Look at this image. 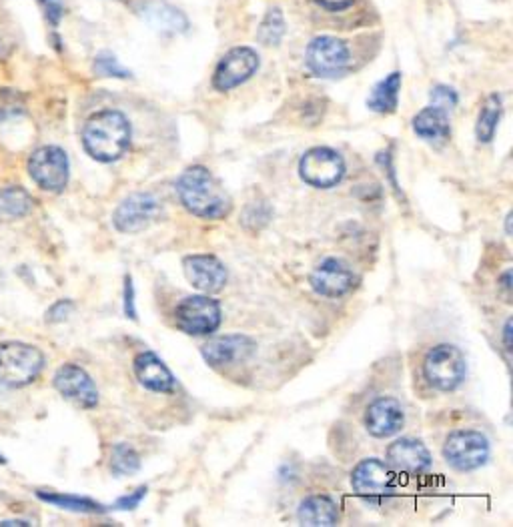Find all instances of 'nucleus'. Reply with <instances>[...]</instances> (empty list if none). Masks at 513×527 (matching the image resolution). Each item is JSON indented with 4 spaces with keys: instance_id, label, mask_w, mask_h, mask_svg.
<instances>
[{
    "instance_id": "1",
    "label": "nucleus",
    "mask_w": 513,
    "mask_h": 527,
    "mask_svg": "<svg viewBox=\"0 0 513 527\" xmlns=\"http://www.w3.org/2000/svg\"><path fill=\"white\" fill-rule=\"evenodd\" d=\"M177 193L183 207L199 219L219 221L225 219L233 209V201L229 193L215 179V175L203 165L189 167L179 177Z\"/></svg>"
},
{
    "instance_id": "2",
    "label": "nucleus",
    "mask_w": 513,
    "mask_h": 527,
    "mask_svg": "<svg viewBox=\"0 0 513 527\" xmlns=\"http://www.w3.org/2000/svg\"><path fill=\"white\" fill-rule=\"evenodd\" d=\"M131 123L119 111H99L83 127V147L99 163L121 159L131 147Z\"/></svg>"
},
{
    "instance_id": "3",
    "label": "nucleus",
    "mask_w": 513,
    "mask_h": 527,
    "mask_svg": "<svg viewBox=\"0 0 513 527\" xmlns=\"http://www.w3.org/2000/svg\"><path fill=\"white\" fill-rule=\"evenodd\" d=\"M45 367V355L41 349L21 341L0 343V385L25 387L31 385Z\"/></svg>"
},
{
    "instance_id": "4",
    "label": "nucleus",
    "mask_w": 513,
    "mask_h": 527,
    "mask_svg": "<svg viewBox=\"0 0 513 527\" xmlns=\"http://www.w3.org/2000/svg\"><path fill=\"white\" fill-rule=\"evenodd\" d=\"M423 375L431 387L439 391H453L467 375L465 355L455 345L441 343L425 355Z\"/></svg>"
},
{
    "instance_id": "5",
    "label": "nucleus",
    "mask_w": 513,
    "mask_h": 527,
    "mask_svg": "<svg viewBox=\"0 0 513 527\" xmlns=\"http://www.w3.org/2000/svg\"><path fill=\"white\" fill-rule=\"evenodd\" d=\"M351 485L367 505L379 507L395 493V473L387 463L369 457L357 463L353 469Z\"/></svg>"
},
{
    "instance_id": "6",
    "label": "nucleus",
    "mask_w": 513,
    "mask_h": 527,
    "mask_svg": "<svg viewBox=\"0 0 513 527\" xmlns=\"http://www.w3.org/2000/svg\"><path fill=\"white\" fill-rule=\"evenodd\" d=\"M221 305L209 295L185 297L175 307V323L187 335H209L221 325Z\"/></svg>"
},
{
    "instance_id": "7",
    "label": "nucleus",
    "mask_w": 513,
    "mask_h": 527,
    "mask_svg": "<svg viewBox=\"0 0 513 527\" xmlns=\"http://www.w3.org/2000/svg\"><path fill=\"white\" fill-rule=\"evenodd\" d=\"M445 461L457 471H473L487 463L489 441L483 433L473 429L453 431L443 445Z\"/></svg>"
},
{
    "instance_id": "8",
    "label": "nucleus",
    "mask_w": 513,
    "mask_h": 527,
    "mask_svg": "<svg viewBox=\"0 0 513 527\" xmlns=\"http://www.w3.org/2000/svg\"><path fill=\"white\" fill-rule=\"evenodd\" d=\"M299 175L311 187L331 189L345 177V161L329 147H313L301 157Z\"/></svg>"
},
{
    "instance_id": "9",
    "label": "nucleus",
    "mask_w": 513,
    "mask_h": 527,
    "mask_svg": "<svg viewBox=\"0 0 513 527\" xmlns=\"http://www.w3.org/2000/svg\"><path fill=\"white\" fill-rule=\"evenodd\" d=\"M29 175L49 193H61L69 183V157L61 147L47 145L29 159Z\"/></svg>"
},
{
    "instance_id": "10",
    "label": "nucleus",
    "mask_w": 513,
    "mask_h": 527,
    "mask_svg": "<svg viewBox=\"0 0 513 527\" xmlns=\"http://www.w3.org/2000/svg\"><path fill=\"white\" fill-rule=\"evenodd\" d=\"M351 61L347 45L337 37H315L305 51V63L309 71L321 79H331L341 75Z\"/></svg>"
},
{
    "instance_id": "11",
    "label": "nucleus",
    "mask_w": 513,
    "mask_h": 527,
    "mask_svg": "<svg viewBox=\"0 0 513 527\" xmlns=\"http://www.w3.org/2000/svg\"><path fill=\"white\" fill-rule=\"evenodd\" d=\"M259 69V55L249 47L231 49L217 65L213 87L221 93L233 91L247 83Z\"/></svg>"
},
{
    "instance_id": "12",
    "label": "nucleus",
    "mask_w": 513,
    "mask_h": 527,
    "mask_svg": "<svg viewBox=\"0 0 513 527\" xmlns=\"http://www.w3.org/2000/svg\"><path fill=\"white\" fill-rule=\"evenodd\" d=\"M159 215L161 205L151 193H133L117 207L113 225L121 233H139L153 225Z\"/></svg>"
},
{
    "instance_id": "13",
    "label": "nucleus",
    "mask_w": 513,
    "mask_h": 527,
    "mask_svg": "<svg viewBox=\"0 0 513 527\" xmlns=\"http://www.w3.org/2000/svg\"><path fill=\"white\" fill-rule=\"evenodd\" d=\"M309 283L317 295L337 299L355 289L357 275L345 261L329 257L313 269Z\"/></svg>"
},
{
    "instance_id": "14",
    "label": "nucleus",
    "mask_w": 513,
    "mask_h": 527,
    "mask_svg": "<svg viewBox=\"0 0 513 527\" xmlns=\"http://www.w3.org/2000/svg\"><path fill=\"white\" fill-rule=\"evenodd\" d=\"M55 387L57 391L71 403L83 409H93L99 403V391L91 375L75 365V363H65L57 373H55Z\"/></svg>"
},
{
    "instance_id": "15",
    "label": "nucleus",
    "mask_w": 513,
    "mask_h": 527,
    "mask_svg": "<svg viewBox=\"0 0 513 527\" xmlns=\"http://www.w3.org/2000/svg\"><path fill=\"white\" fill-rule=\"evenodd\" d=\"M183 267L189 283L207 295L219 293L227 285L229 273L215 255H189L185 257Z\"/></svg>"
},
{
    "instance_id": "16",
    "label": "nucleus",
    "mask_w": 513,
    "mask_h": 527,
    "mask_svg": "<svg viewBox=\"0 0 513 527\" xmlns=\"http://www.w3.org/2000/svg\"><path fill=\"white\" fill-rule=\"evenodd\" d=\"M405 413L397 399L379 397L365 411V427L373 437L385 439L403 429Z\"/></svg>"
},
{
    "instance_id": "17",
    "label": "nucleus",
    "mask_w": 513,
    "mask_h": 527,
    "mask_svg": "<svg viewBox=\"0 0 513 527\" xmlns=\"http://www.w3.org/2000/svg\"><path fill=\"white\" fill-rule=\"evenodd\" d=\"M387 463L395 471L407 475H419L431 467V453L419 439L401 437L389 445Z\"/></svg>"
},
{
    "instance_id": "18",
    "label": "nucleus",
    "mask_w": 513,
    "mask_h": 527,
    "mask_svg": "<svg viewBox=\"0 0 513 527\" xmlns=\"http://www.w3.org/2000/svg\"><path fill=\"white\" fill-rule=\"evenodd\" d=\"M135 367V375L139 379V383L155 393H173L177 387L175 375L171 373V369L165 365V361L155 355L153 351H143L135 357L133 361Z\"/></svg>"
},
{
    "instance_id": "19",
    "label": "nucleus",
    "mask_w": 513,
    "mask_h": 527,
    "mask_svg": "<svg viewBox=\"0 0 513 527\" xmlns=\"http://www.w3.org/2000/svg\"><path fill=\"white\" fill-rule=\"evenodd\" d=\"M255 351V343L247 335H221L203 345L201 353L213 367L231 365L247 359Z\"/></svg>"
},
{
    "instance_id": "20",
    "label": "nucleus",
    "mask_w": 513,
    "mask_h": 527,
    "mask_svg": "<svg viewBox=\"0 0 513 527\" xmlns=\"http://www.w3.org/2000/svg\"><path fill=\"white\" fill-rule=\"evenodd\" d=\"M413 131L427 143H435L441 145L449 139L451 135V125H449V117L447 111L439 109V107H425L423 111H419L413 119Z\"/></svg>"
},
{
    "instance_id": "21",
    "label": "nucleus",
    "mask_w": 513,
    "mask_h": 527,
    "mask_svg": "<svg viewBox=\"0 0 513 527\" xmlns=\"http://www.w3.org/2000/svg\"><path fill=\"white\" fill-rule=\"evenodd\" d=\"M299 521L311 527H329L337 525L339 509L337 503L327 495H311L301 501L299 505Z\"/></svg>"
},
{
    "instance_id": "22",
    "label": "nucleus",
    "mask_w": 513,
    "mask_h": 527,
    "mask_svg": "<svg viewBox=\"0 0 513 527\" xmlns=\"http://www.w3.org/2000/svg\"><path fill=\"white\" fill-rule=\"evenodd\" d=\"M399 91H401V73H391L373 87V91L367 99V107L373 113L389 115L397 109Z\"/></svg>"
},
{
    "instance_id": "23",
    "label": "nucleus",
    "mask_w": 513,
    "mask_h": 527,
    "mask_svg": "<svg viewBox=\"0 0 513 527\" xmlns=\"http://www.w3.org/2000/svg\"><path fill=\"white\" fill-rule=\"evenodd\" d=\"M35 207L33 197L23 187H5L0 189V217L5 219H23Z\"/></svg>"
},
{
    "instance_id": "24",
    "label": "nucleus",
    "mask_w": 513,
    "mask_h": 527,
    "mask_svg": "<svg viewBox=\"0 0 513 527\" xmlns=\"http://www.w3.org/2000/svg\"><path fill=\"white\" fill-rule=\"evenodd\" d=\"M503 115V103L499 95H489L479 111L477 125H475V135L479 143H489L495 137L497 125Z\"/></svg>"
},
{
    "instance_id": "25",
    "label": "nucleus",
    "mask_w": 513,
    "mask_h": 527,
    "mask_svg": "<svg viewBox=\"0 0 513 527\" xmlns=\"http://www.w3.org/2000/svg\"><path fill=\"white\" fill-rule=\"evenodd\" d=\"M39 497L47 503H53L57 507L63 509H71V511H81V513H103L105 507L89 497H81V495H69V493H47V491H39Z\"/></svg>"
},
{
    "instance_id": "26",
    "label": "nucleus",
    "mask_w": 513,
    "mask_h": 527,
    "mask_svg": "<svg viewBox=\"0 0 513 527\" xmlns=\"http://www.w3.org/2000/svg\"><path fill=\"white\" fill-rule=\"evenodd\" d=\"M139 469H141L139 453L127 443H117L111 451V471L117 477H123V475H133Z\"/></svg>"
},
{
    "instance_id": "27",
    "label": "nucleus",
    "mask_w": 513,
    "mask_h": 527,
    "mask_svg": "<svg viewBox=\"0 0 513 527\" xmlns=\"http://www.w3.org/2000/svg\"><path fill=\"white\" fill-rule=\"evenodd\" d=\"M283 35H285V17L279 9H271L259 27V41L273 47L283 41Z\"/></svg>"
},
{
    "instance_id": "28",
    "label": "nucleus",
    "mask_w": 513,
    "mask_h": 527,
    "mask_svg": "<svg viewBox=\"0 0 513 527\" xmlns=\"http://www.w3.org/2000/svg\"><path fill=\"white\" fill-rule=\"evenodd\" d=\"M431 105L433 107H439L443 111L447 109H453L457 105V93L451 89V87H445V85H437L431 89Z\"/></svg>"
},
{
    "instance_id": "29",
    "label": "nucleus",
    "mask_w": 513,
    "mask_h": 527,
    "mask_svg": "<svg viewBox=\"0 0 513 527\" xmlns=\"http://www.w3.org/2000/svg\"><path fill=\"white\" fill-rule=\"evenodd\" d=\"M95 69H97V73H101L105 77H129V73L117 63V59L113 55H107V53H103L95 61Z\"/></svg>"
},
{
    "instance_id": "30",
    "label": "nucleus",
    "mask_w": 513,
    "mask_h": 527,
    "mask_svg": "<svg viewBox=\"0 0 513 527\" xmlns=\"http://www.w3.org/2000/svg\"><path fill=\"white\" fill-rule=\"evenodd\" d=\"M37 3L43 7V13H45V19L57 27L63 19V3L61 0H37Z\"/></svg>"
},
{
    "instance_id": "31",
    "label": "nucleus",
    "mask_w": 513,
    "mask_h": 527,
    "mask_svg": "<svg viewBox=\"0 0 513 527\" xmlns=\"http://www.w3.org/2000/svg\"><path fill=\"white\" fill-rule=\"evenodd\" d=\"M75 305L69 301V299H63V301H57L49 311H47V321L49 323H61L65 321L71 313H73Z\"/></svg>"
},
{
    "instance_id": "32",
    "label": "nucleus",
    "mask_w": 513,
    "mask_h": 527,
    "mask_svg": "<svg viewBox=\"0 0 513 527\" xmlns=\"http://www.w3.org/2000/svg\"><path fill=\"white\" fill-rule=\"evenodd\" d=\"M145 495H147V487L141 485V487H137L131 495H125V497L117 499L115 507H117V509H135V507H139V503L143 501Z\"/></svg>"
},
{
    "instance_id": "33",
    "label": "nucleus",
    "mask_w": 513,
    "mask_h": 527,
    "mask_svg": "<svg viewBox=\"0 0 513 527\" xmlns=\"http://www.w3.org/2000/svg\"><path fill=\"white\" fill-rule=\"evenodd\" d=\"M125 315L131 319H137V309H135V287L133 279L127 275L125 277Z\"/></svg>"
},
{
    "instance_id": "34",
    "label": "nucleus",
    "mask_w": 513,
    "mask_h": 527,
    "mask_svg": "<svg viewBox=\"0 0 513 527\" xmlns=\"http://www.w3.org/2000/svg\"><path fill=\"white\" fill-rule=\"evenodd\" d=\"M315 3L325 9V11H331V13H339V11H345L349 9L355 0H315Z\"/></svg>"
},
{
    "instance_id": "35",
    "label": "nucleus",
    "mask_w": 513,
    "mask_h": 527,
    "mask_svg": "<svg viewBox=\"0 0 513 527\" xmlns=\"http://www.w3.org/2000/svg\"><path fill=\"white\" fill-rule=\"evenodd\" d=\"M497 285H499L501 291L505 293V301H509V297H511V271H505V273L501 275V279H499Z\"/></svg>"
},
{
    "instance_id": "36",
    "label": "nucleus",
    "mask_w": 513,
    "mask_h": 527,
    "mask_svg": "<svg viewBox=\"0 0 513 527\" xmlns=\"http://www.w3.org/2000/svg\"><path fill=\"white\" fill-rule=\"evenodd\" d=\"M511 319L505 321V327H503V345H505V351H511Z\"/></svg>"
},
{
    "instance_id": "37",
    "label": "nucleus",
    "mask_w": 513,
    "mask_h": 527,
    "mask_svg": "<svg viewBox=\"0 0 513 527\" xmlns=\"http://www.w3.org/2000/svg\"><path fill=\"white\" fill-rule=\"evenodd\" d=\"M0 525H33V523L23 521V519H7V521H0Z\"/></svg>"
},
{
    "instance_id": "38",
    "label": "nucleus",
    "mask_w": 513,
    "mask_h": 527,
    "mask_svg": "<svg viewBox=\"0 0 513 527\" xmlns=\"http://www.w3.org/2000/svg\"><path fill=\"white\" fill-rule=\"evenodd\" d=\"M509 223H511V213H507V217H505V233H507V235H511V227H509Z\"/></svg>"
},
{
    "instance_id": "39",
    "label": "nucleus",
    "mask_w": 513,
    "mask_h": 527,
    "mask_svg": "<svg viewBox=\"0 0 513 527\" xmlns=\"http://www.w3.org/2000/svg\"><path fill=\"white\" fill-rule=\"evenodd\" d=\"M0 463H5V457L3 455H0Z\"/></svg>"
}]
</instances>
